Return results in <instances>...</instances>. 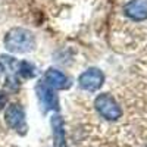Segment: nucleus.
Returning a JSON list of instances; mask_svg holds the SVG:
<instances>
[{"label": "nucleus", "mask_w": 147, "mask_h": 147, "mask_svg": "<svg viewBox=\"0 0 147 147\" xmlns=\"http://www.w3.org/2000/svg\"><path fill=\"white\" fill-rule=\"evenodd\" d=\"M35 38L25 28H13L5 37V47L12 53H28L34 49Z\"/></svg>", "instance_id": "obj_1"}, {"label": "nucleus", "mask_w": 147, "mask_h": 147, "mask_svg": "<svg viewBox=\"0 0 147 147\" xmlns=\"http://www.w3.org/2000/svg\"><path fill=\"white\" fill-rule=\"evenodd\" d=\"M94 106L97 109V112L107 121H116L122 115V110H121L119 105L115 102L113 97L110 94H107V93H103V94L97 96V99L94 102Z\"/></svg>", "instance_id": "obj_2"}, {"label": "nucleus", "mask_w": 147, "mask_h": 147, "mask_svg": "<svg viewBox=\"0 0 147 147\" xmlns=\"http://www.w3.org/2000/svg\"><path fill=\"white\" fill-rule=\"evenodd\" d=\"M5 121L6 124L12 128V129H16L21 134H24L27 131V125H25V112L21 105L13 103L7 106L6 112H5Z\"/></svg>", "instance_id": "obj_3"}, {"label": "nucleus", "mask_w": 147, "mask_h": 147, "mask_svg": "<svg viewBox=\"0 0 147 147\" xmlns=\"http://www.w3.org/2000/svg\"><path fill=\"white\" fill-rule=\"evenodd\" d=\"M105 81V75L100 69L90 68L85 72H82L80 75V85L81 88L87 90V91H96L99 90Z\"/></svg>", "instance_id": "obj_4"}, {"label": "nucleus", "mask_w": 147, "mask_h": 147, "mask_svg": "<svg viewBox=\"0 0 147 147\" xmlns=\"http://www.w3.org/2000/svg\"><path fill=\"white\" fill-rule=\"evenodd\" d=\"M35 91H37V96H38L41 105L46 109H49V110H57L59 109V100H57V96L55 94V90L52 87H49L44 81H40L37 84Z\"/></svg>", "instance_id": "obj_5"}, {"label": "nucleus", "mask_w": 147, "mask_h": 147, "mask_svg": "<svg viewBox=\"0 0 147 147\" xmlns=\"http://www.w3.org/2000/svg\"><path fill=\"white\" fill-rule=\"evenodd\" d=\"M124 12L132 21H143L147 18V2H144V0H131L125 5Z\"/></svg>", "instance_id": "obj_6"}, {"label": "nucleus", "mask_w": 147, "mask_h": 147, "mask_svg": "<svg viewBox=\"0 0 147 147\" xmlns=\"http://www.w3.org/2000/svg\"><path fill=\"white\" fill-rule=\"evenodd\" d=\"M49 87H52L53 90L55 88H60V90H63V88H68L69 87V80L68 77L65 75L63 72H60L57 69H49L46 72V75H44V80H43Z\"/></svg>", "instance_id": "obj_7"}, {"label": "nucleus", "mask_w": 147, "mask_h": 147, "mask_svg": "<svg viewBox=\"0 0 147 147\" xmlns=\"http://www.w3.org/2000/svg\"><path fill=\"white\" fill-rule=\"evenodd\" d=\"M52 128H53V138L56 147H66L65 129H63V119L60 115L52 116Z\"/></svg>", "instance_id": "obj_8"}, {"label": "nucleus", "mask_w": 147, "mask_h": 147, "mask_svg": "<svg viewBox=\"0 0 147 147\" xmlns=\"http://www.w3.org/2000/svg\"><path fill=\"white\" fill-rule=\"evenodd\" d=\"M18 74L24 78H32L35 75V68L30 62H21L18 63Z\"/></svg>", "instance_id": "obj_9"}, {"label": "nucleus", "mask_w": 147, "mask_h": 147, "mask_svg": "<svg viewBox=\"0 0 147 147\" xmlns=\"http://www.w3.org/2000/svg\"><path fill=\"white\" fill-rule=\"evenodd\" d=\"M6 102H7V97H6V94H3L2 91H0V109H2V107L6 105Z\"/></svg>", "instance_id": "obj_10"}]
</instances>
